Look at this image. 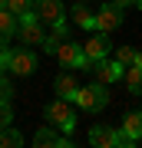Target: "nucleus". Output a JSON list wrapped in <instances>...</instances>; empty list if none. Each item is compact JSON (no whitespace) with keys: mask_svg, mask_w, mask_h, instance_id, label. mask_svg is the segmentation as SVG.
<instances>
[{"mask_svg":"<svg viewBox=\"0 0 142 148\" xmlns=\"http://www.w3.org/2000/svg\"><path fill=\"white\" fill-rule=\"evenodd\" d=\"M76 106L83 112H103L109 106V92H106V82H89V86H79L76 92Z\"/></svg>","mask_w":142,"mask_h":148,"instance_id":"1","label":"nucleus"},{"mask_svg":"<svg viewBox=\"0 0 142 148\" xmlns=\"http://www.w3.org/2000/svg\"><path fill=\"white\" fill-rule=\"evenodd\" d=\"M86 142H89L93 148H116V145L129 148V145H136L126 132H122V128H112V125H93Z\"/></svg>","mask_w":142,"mask_h":148,"instance_id":"2","label":"nucleus"},{"mask_svg":"<svg viewBox=\"0 0 142 148\" xmlns=\"http://www.w3.org/2000/svg\"><path fill=\"white\" fill-rule=\"evenodd\" d=\"M43 115H46V122L53 128H63L66 135L76 128V112H73V106H69V99H53L50 106L43 109Z\"/></svg>","mask_w":142,"mask_h":148,"instance_id":"3","label":"nucleus"},{"mask_svg":"<svg viewBox=\"0 0 142 148\" xmlns=\"http://www.w3.org/2000/svg\"><path fill=\"white\" fill-rule=\"evenodd\" d=\"M17 36H20L26 46H43V40H46V33H43V20L37 16V10L20 16V30H17Z\"/></svg>","mask_w":142,"mask_h":148,"instance_id":"4","label":"nucleus"},{"mask_svg":"<svg viewBox=\"0 0 142 148\" xmlns=\"http://www.w3.org/2000/svg\"><path fill=\"white\" fill-rule=\"evenodd\" d=\"M10 69L13 76H33L37 73V53H33L30 46H13L10 49Z\"/></svg>","mask_w":142,"mask_h":148,"instance_id":"5","label":"nucleus"},{"mask_svg":"<svg viewBox=\"0 0 142 148\" xmlns=\"http://www.w3.org/2000/svg\"><path fill=\"white\" fill-rule=\"evenodd\" d=\"M93 76H96V82H119V79H126V66L119 63V59H96L93 63Z\"/></svg>","mask_w":142,"mask_h":148,"instance_id":"6","label":"nucleus"},{"mask_svg":"<svg viewBox=\"0 0 142 148\" xmlns=\"http://www.w3.org/2000/svg\"><path fill=\"white\" fill-rule=\"evenodd\" d=\"M109 49H112V46H109V33H103V30H96L93 36L83 43V53L89 56L93 63H96V59H106V56H109Z\"/></svg>","mask_w":142,"mask_h":148,"instance_id":"7","label":"nucleus"},{"mask_svg":"<svg viewBox=\"0 0 142 148\" xmlns=\"http://www.w3.org/2000/svg\"><path fill=\"white\" fill-rule=\"evenodd\" d=\"M119 27H122V7L109 3V7H103V10L96 13V30L112 33V30H119Z\"/></svg>","mask_w":142,"mask_h":148,"instance_id":"8","label":"nucleus"},{"mask_svg":"<svg viewBox=\"0 0 142 148\" xmlns=\"http://www.w3.org/2000/svg\"><path fill=\"white\" fill-rule=\"evenodd\" d=\"M69 20H73L79 30H89V33H96V13H89L86 0H76V3L69 7Z\"/></svg>","mask_w":142,"mask_h":148,"instance_id":"9","label":"nucleus"},{"mask_svg":"<svg viewBox=\"0 0 142 148\" xmlns=\"http://www.w3.org/2000/svg\"><path fill=\"white\" fill-rule=\"evenodd\" d=\"M33 145H37V148H63V145H73V142L66 138V132L56 135V132H53V125H46V128H37Z\"/></svg>","mask_w":142,"mask_h":148,"instance_id":"10","label":"nucleus"},{"mask_svg":"<svg viewBox=\"0 0 142 148\" xmlns=\"http://www.w3.org/2000/svg\"><path fill=\"white\" fill-rule=\"evenodd\" d=\"M33 10H37V16H40L43 23H50V27H53L56 20H63V16H66L60 0H37V3H33Z\"/></svg>","mask_w":142,"mask_h":148,"instance_id":"11","label":"nucleus"},{"mask_svg":"<svg viewBox=\"0 0 142 148\" xmlns=\"http://www.w3.org/2000/svg\"><path fill=\"white\" fill-rule=\"evenodd\" d=\"M53 89H56L60 99H76V92H79V82H76V73H60L56 79H53Z\"/></svg>","mask_w":142,"mask_h":148,"instance_id":"12","label":"nucleus"},{"mask_svg":"<svg viewBox=\"0 0 142 148\" xmlns=\"http://www.w3.org/2000/svg\"><path fill=\"white\" fill-rule=\"evenodd\" d=\"M17 30H20V16L10 7H0V36L10 40V36H17Z\"/></svg>","mask_w":142,"mask_h":148,"instance_id":"13","label":"nucleus"},{"mask_svg":"<svg viewBox=\"0 0 142 148\" xmlns=\"http://www.w3.org/2000/svg\"><path fill=\"white\" fill-rule=\"evenodd\" d=\"M122 132H126L132 142H142V112H129L122 119Z\"/></svg>","mask_w":142,"mask_h":148,"instance_id":"14","label":"nucleus"},{"mask_svg":"<svg viewBox=\"0 0 142 148\" xmlns=\"http://www.w3.org/2000/svg\"><path fill=\"white\" fill-rule=\"evenodd\" d=\"M126 89L136 95V99H142V69L132 63V66H126Z\"/></svg>","mask_w":142,"mask_h":148,"instance_id":"15","label":"nucleus"},{"mask_svg":"<svg viewBox=\"0 0 142 148\" xmlns=\"http://www.w3.org/2000/svg\"><path fill=\"white\" fill-rule=\"evenodd\" d=\"M20 145H23V135L17 132L13 125L0 128V148H20Z\"/></svg>","mask_w":142,"mask_h":148,"instance_id":"16","label":"nucleus"},{"mask_svg":"<svg viewBox=\"0 0 142 148\" xmlns=\"http://www.w3.org/2000/svg\"><path fill=\"white\" fill-rule=\"evenodd\" d=\"M116 59L122 66H132V63H136V49H132V46H116Z\"/></svg>","mask_w":142,"mask_h":148,"instance_id":"17","label":"nucleus"},{"mask_svg":"<svg viewBox=\"0 0 142 148\" xmlns=\"http://www.w3.org/2000/svg\"><path fill=\"white\" fill-rule=\"evenodd\" d=\"M60 46H63V40H60L56 33H50V36L43 40V53H50V56H56V53H60Z\"/></svg>","mask_w":142,"mask_h":148,"instance_id":"18","label":"nucleus"},{"mask_svg":"<svg viewBox=\"0 0 142 148\" xmlns=\"http://www.w3.org/2000/svg\"><path fill=\"white\" fill-rule=\"evenodd\" d=\"M10 10L17 16H26V13H33V0H10Z\"/></svg>","mask_w":142,"mask_h":148,"instance_id":"19","label":"nucleus"},{"mask_svg":"<svg viewBox=\"0 0 142 148\" xmlns=\"http://www.w3.org/2000/svg\"><path fill=\"white\" fill-rule=\"evenodd\" d=\"M13 125V106L10 102H0V128Z\"/></svg>","mask_w":142,"mask_h":148,"instance_id":"20","label":"nucleus"},{"mask_svg":"<svg viewBox=\"0 0 142 148\" xmlns=\"http://www.w3.org/2000/svg\"><path fill=\"white\" fill-rule=\"evenodd\" d=\"M53 33H56L60 40H69V23H66V16H63V20H56V23H53Z\"/></svg>","mask_w":142,"mask_h":148,"instance_id":"21","label":"nucleus"},{"mask_svg":"<svg viewBox=\"0 0 142 148\" xmlns=\"http://www.w3.org/2000/svg\"><path fill=\"white\" fill-rule=\"evenodd\" d=\"M10 99H13V89H10V82L0 76V102H10Z\"/></svg>","mask_w":142,"mask_h":148,"instance_id":"22","label":"nucleus"},{"mask_svg":"<svg viewBox=\"0 0 142 148\" xmlns=\"http://www.w3.org/2000/svg\"><path fill=\"white\" fill-rule=\"evenodd\" d=\"M116 7H136V0H112Z\"/></svg>","mask_w":142,"mask_h":148,"instance_id":"23","label":"nucleus"},{"mask_svg":"<svg viewBox=\"0 0 142 148\" xmlns=\"http://www.w3.org/2000/svg\"><path fill=\"white\" fill-rule=\"evenodd\" d=\"M136 66H139V69H142V53H136Z\"/></svg>","mask_w":142,"mask_h":148,"instance_id":"24","label":"nucleus"},{"mask_svg":"<svg viewBox=\"0 0 142 148\" xmlns=\"http://www.w3.org/2000/svg\"><path fill=\"white\" fill-rule=\"evenodd\" d=\"M0 7H10V0H0Z\"/></svg>","mask_w":142,"mask_h":148,"instance_id":"25","label":"nucleus"},{"mask_svg":"<svg viewBox=\"0 0 142 148\" xmlns=\"http://www.w3.org/2000/svg\"><path fill=\"white\" fill-rule=\"evenodd\" d=\"M136 7H139V10H142V0H136Z\"/></svg>","mask_w":142,"mask_h":148,"instance_id":"26","label":"nucleus"}]
</instances>
